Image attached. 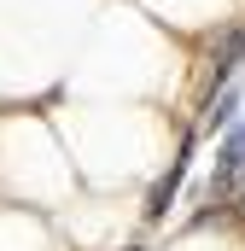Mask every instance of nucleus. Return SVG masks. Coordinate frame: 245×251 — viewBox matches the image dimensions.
Returning <instances> with one entry per match:
<instances>
[{
    "mask_svg": "<svg viewBox=\"0 0 245 251\" xmlns=\"http://www.w3.org/2000/svg\"><path fill=\"white\" fill-rule=\"evenodd\" d=\"M240 176H245V123L234 128H222V146H216V176H210V204H228L234 199V187H240Z\"/></svg>",
    "mask_w": 245,
    "mask_h": 251,
    "instance_id": "1",
    "label": "nucleus"
},
{
    "mask_svg": "<svg viewBox=\"0 0 245 251\" xmlns=\"http://www.w3.org/2000/svg\"><path fill=\"white\" fill-rule=\"evenodd\" d=\"M187 164H193V140L170 158V170H164V176H158V187H152V204H146V216H152V222H164V210L175 204V193H181V181H187Z\"/></svg>",
    "mask_w": 245,
    "mask_h": 251,
    "instance_id": "2",
    "label": "nucleus"
},
{
    "mask_svg": "<svg viewBox=\"0 0 245 251\" xmlns=\"http://www.w3.org/2000/svg\"><path fill=\"white\" fill-rule=\"evenodd\" d=\"M240 59H245V29H228L222 47H216V59H210V88H216V94L240 76Z\"/></svg>",
    "mask_w": 245,
    "mask_h": 251,
    "instance_id": "3",
    "label": "nucleus"
}]
</instances>
